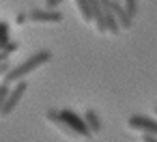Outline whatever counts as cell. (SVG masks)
Instances as JSON below:
<instances>
[{
	"mask_svg": "<svg viewBox=\"0 0 157 142\" xmlns=\"http://www.w3.org/2000/svg\"><path fill=\"white\" fill-rule=\"evenodd\" d=\"M9 84L7 82H2V84H0V108H2V103H5V97H7V93H9Z\"/></svg>",
	"mask_w": 157,
	"mask_h": 142,
	"instance_id": "8fae6325",
	"label": "cell"
},
{
	"mask_svg": "<svg viewBox=\"0 0 157 142\" xmlns=\"http://www.w3.org/2000/svg\"><path fill=\"white\" fill-rule=\"evenodd\" d=\"M28 20L37 22V24H58V22H63V13L56 9H37V11L28 13Z\"/></svg>",
	"mask_w": 157,
	"mask_h": 142,
	"instance_id": "5b68a950",
	"label": "cell"
},
{
	"mask_svg": "<svg viewBox=\"0 0 157 142\" xmlns=\"http://www.w3.org/2000/svg\"><path fill=\"white\" fill-rule=\"evenodd\" d=\"M127 125L136 131H142V136H157V121L155 118H148V116H142V114H133L129 116Z\"/></svg>",
	"mask_w": 157,
	"mask_h": 142,
	"instance_id": "277c9868",
	"label": "cell"
},
{
	"mask_svg": "<svg viewBox=\"0 0 157 142\" xmlns=\"http://www.w3.org/2000/svg\"><path fill=\"white\" fill-rule=\"evenodd\" d=\"M63 2V0H45V5H48V9H56L58 5Z\"/></svg>",
	"mask_w": 157,
	"mask_h": 142,
	"instance_id": "7c38bea8",
	"label": "cell"
},
{
	"mask_svg": "<svg viewBox=\"0 0 157 142\" xmlns=\"http://www.w3.org/2000/svg\"><path fill=\"white\" fill-rule=\"evenodd\" d=\"M9 69H11V67H9V63H0V75H5Z\"/></svg>",
	"mask_w": 157,
	"mask_h": 142,
	"instance_id": "4fadbf2b",
	"label": "cell"
},
{
	"mask_svg": "<svg viewBox=\"0 0 157 142\" xmlns=\"http://www.w3.org/2000/svg\"><path fill=\"white\" fill-rule=\"evenodd\" d=\"M26 88H28V84H26L24 80L15 82V86L9 88V93H7V97H5V103H2V108H0V116H9V114L17 108V103H20L22 97L26 95Z\"/></svg>",
	"mask_w": 157,
	"mask_h": 142,
	"instance_id": "3957f363",
	"label": "cell"
},
{
	"mask_svg": "<svg viewBox=\"0 0 157 142\" xmlns=\"http://www.w3.org/2000/svg\"><path fill=\"white\" fill-rule=\"evenodd\" d=\"M116 2H121V0H116Z\"/></svg>",
	"mask_w": 157,
	"mask_h": 142,
	"instance_id": "e0dca14e",
	"label": "cell"
},
{
	"mask_svg": "<svg viewBox=\"0 0 157 142\" xmlns=\"http://www.w3.org/2000/svg\"><path fill=\"white\" fill-rule=\"evenodd\" d=\"M142 142H157V136H142Z\"/></svg>",
	"mask_w": 157,
	"mask_h": 142,
	"instance_id": "5bb4252c",
	"label": "cell"
},
{
	"mask_svg": "<svg viewBox=\"0 0 157 142\" xmlns=\"http://www.w3.org/2000/svg\"><path fill=\"white\" fill-rule=\"evenodd\" d=\"M54 116H56L63 125H67V129H69L73 136H80V138H88V136H90V129L86 127L84 118H82L80 114H75L73 110H54Z\"/></svg>",
	"mask_w": 157,
	"mask_h": 142,
	"instance_id": "7a4b0ae2",
	"label": "cell"
},
{
	"mask_svg": "<svg viewBox=\"0 0 157 142\" xmlns=\"http://www.w3.org/2000/svg\"><path fill=\"white\" fill-rule=\"evenodd\" d=\"M121 7H123V11L127 13L129 20L136 17V13H138V0H121Z\"/></svg>",
	"mask_w": 157,
	"mask_h": 142,
	"instance_id": "9c48e42d",
	"label": "cell"
},
{
	"mask_svg": "<svg viewBox=\"0 0 157 142\" xmlns=\"http://www.w3.org/2000/svg\"><path fill=\"white\" fill-rule=\"evenodd\" d=\"M155 114H157V106H155Z\"/></svg>",
	"mask_w": 157,
	"mask_h": 142,
	"instance_id": "2e32d148",
	"label": "cell"
},
{
	"mask_svg": "<svg viewBox=\"0 0 157 142\" xmlns=\"http://www.w3.org/2000/svg\"><path fill=\"white\" fill-rule=\"evenodd\" d=\"M84 123H86V127L90 129V133H99L101 129H103V123H101V118H99V114L93 110V108H88L86 112H84Z\"/></svg>",
	"mask_w": 157,
	"mask_h": 142,
	"instance_id": "52a82bcc",
	"label": "cell"
},
{
	"mask_svg": "<svg viewBox=\"0 0 157 142\" xmlns=\"http://www.w3.org/2000/svg\"><path fill=\"white\" fill-rule=\"evenodd\" d=\"M50 60H52V52H50V50H39V52H35L30 58H26L22 65L9 69V71L5 73V82H7V84H15V82L24 80L28 73L37 71V69L43 67L45 63H50Z\"/></svg>",
	"mask_w": 157,
	"mask_h": 142,
	"instance_id": "6da1fadb",
	"label": "cell"
},
{
	"mask_svg": "<svg viewBox=\"0 0 157 142\" xmlns=\"http://www.w3.org/2000/svg\"><path fill=\"white\" fill-rule=\"evenodd\" d=\"M75 5H78L80 13H82V20L90 24V22H93V9H90V2H88V0H75Z\"/></svg>",
	"mask_w": 157,
	"mask_h": 142,
	"instance_id": "ba28073f",
	"label": "cell"
},
{
	"mask_svg": "<svg viewBox=\"0 0 157 142\" xmlns=\"http://www.w3.org/2000/svg\"><path fill=\"white\" fill-rule=\"evenodd\" d=\"M99 2H101V7L103 9H108L112 15H114V20L118 22V26H121V30L125 28H129L131 26V20L127 17V13L123 11V7H121V2H116V0H99Z\"/></svg>",
	"mask_w": 157,
	"mask_h": 142,
	"instance_id": "8992f818",
	"label": "cell"
},
{
	"mask_svg": "<svg viewBox=\"0 0 157 142\" xmlns=\"http://www.w3.org/2000/svg\"><path fill=\"white\" fill-rule=\"evenodd\" d=\"M9 43V24L0 22V48H5Z\"/></svg>",
	"mask_w": 157,
	"mask_h": 142,
	"instance_id": "30bf717a",
	"label": "cell"
},
{
	"mask_svg": "<svg viewBox=\"0 0 157 142\" xmlns=\"http://www.w3.org/2000/svg\"><path fill=\"white\" fill-rule=\"evenodd\" d=\"M26 20H28V15H24V13H20V15H17V20H15V22H17V24H24V22H26Z\"/></svg>",
	"mask_w": 157,
	"mask_h": 142,
	"instance_id": "9a60e30c",
	"label": "cell"
}]
</instances>
